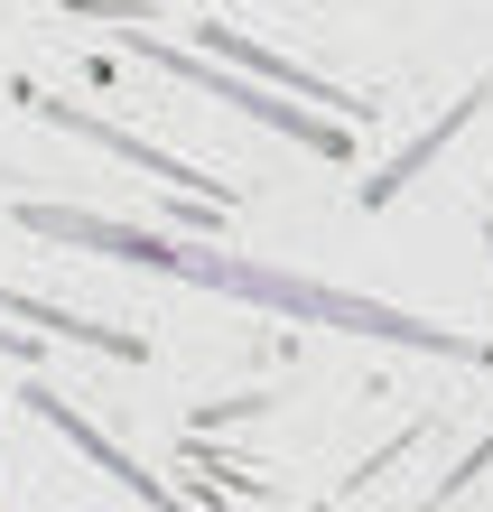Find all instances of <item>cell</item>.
<instances>
[{"mask_svg": "<svg viewBox=\"0 0 493 512\" xmlns=\"http://www.w3.org/2000/svg\"><path fill=\"white\" fill-rule=\"evenodd\" d=\"M0 308L28 317V326H47V336H75V345H103V354H140L131 326H84V317H66V308H47V298H28V289H0Z\"/></svg>", "mask_w": 493, "mask_h": 512, "instance_id": "8992f818", "label": "cell"}, {"mask_svg": "<svg viewBox=\"0 0 493 512\" xmlns=\"http://www.w3.org/2000/svg\"><path fill=\"white\" fill-rule=\"evenodd\" d=\"M19 224L38 243H75V252H112V261H149L168 280H196V289H224V298H261L298 326H345V336H382V345H410V354H447V364H475V336H447L428 317H400L382 298H354V289H317L298 270H270V261H233V252H205V243H168L149 224H112V215H56V205H19Z\"/></svg>", "mask_w": 493, "mask_h": 512, "instance_id": "6da1fadb", "label": "cell"}, {"mask_svg": "<svg viewBox=\"0 0 493 512\" xmlns=\"http://www.w3.org/2000/svg\"><path fill=\"white\" fill-rule=\"evenodd\" d=\"M484 94H493V84H475L466 103H447V122L428 131V140H410V149H400V159H391V168L373 177V187H363V205H391V196H400V187H410V177H419V168H428V159L447 149V131H466V122H475V103H484Z\"/></svg>", "mask_w": 493, "mask_h": 512, "instance_id": "5b68a950", "label": "cell"}, {"mask_svg": "<svg viewBox=\"0 0 493 512\" xmlns=\"http://www.w3.org/2000/svg\"><path fill=\"white\" fill-rule=\"evenodd\" d=\"M28 410H38V419H47V429H66V438L84 447V457H94L103 475H121V485H131L140 503H159V512H177V503H168V494H159V485H149V475H140V466H131V457H121V447H112V438L94 429V419H75L66 401H56V391H28Z\"/></svg>", "mask_w": 493, "mask_h": 512, "instance_id": "277c9868", "label": "cell"}, {"mask_svg": "<svg viewBox=\"0 0 493 512\" xmlns=\"http://www.w3.org/2000/svg\"><path fill=\"white\" fill-rule=\"evenodd\" d=\"M121 47L131 56H149V66H168L177 84H196V94H214V103H233L242 122H261V131H280V140H298V149H317V159H345V131H335V112H307V103H280V84H261L252 66H214V56H196V47H168V38H149L140 28V10H121Z\"/></svg>", "mask_w": 493, "mask_h": 512, "instance_id": "7a4b0ae2", "label": "cell"}, {"mask_svg": "<svg viewBox=\"0 0 493 512\" xmlns=\"http://www.w3.org/2000/svg\"><path fill=\"white\" fill-rule=\"evenodd\" d=\"M56 131H75V140H103L112 159H131V168H149V177H168V187H205V177L187 168V159H168V149H149V140H131V131H112V122H94L84 103H38Z\"/></svg>", "mask_w": 493, "mask_h": 512, "instance_id": "3957f363", "label": "cell"}]
</instances>
